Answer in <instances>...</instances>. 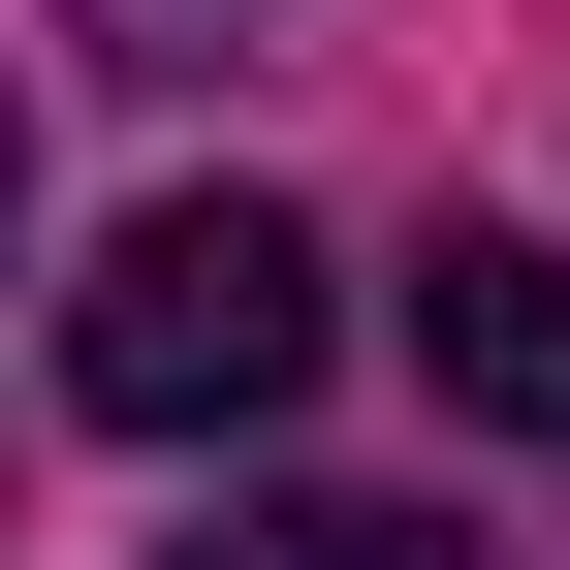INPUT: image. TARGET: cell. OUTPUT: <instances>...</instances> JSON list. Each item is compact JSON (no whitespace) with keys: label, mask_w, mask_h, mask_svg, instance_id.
<instances>
[{"label":"cell","mask_w":570,"mask_h":570,"mask_svg":"<svg viewBox=\"0 0 570 570\" xmlns=\"http://www.w3.org/2000/svg\"><path fill=\"white\" fill-rule=\"evenodd\" d=\"M317 223H285V190H159V223H127L96 285H63V381L127 412V444H254V412H317Z\"/></svg>","instance_id":"cell-1"},{"label":"cell","mask_w":570,"mask_h":570,"mask_svg":"<svg viewBox=\"0 0 570 570\" xmlns=\"http://www.w3.org/2000/svg\"><path fill=\"white\" fill-rule=\"evenodd\" d=\"M412 381H444L475 444H570V254H508V223H444V254H412Z\"/></svg>","instance_id":"cell-2"},{"label":"cell","mask_w":570,"mask_h":570,"mask_svg":"<svg viewBox=\"0 0 570 570\" xmlns=\"http://www.w3.org/2000/svg\"><path fill=\"white\" fill-rule=\"evenodd\" d=\"M190 570H508L475 508H254V539H190Z\"/></svg>","instance_id":"cell-3"},{"label":"cell","mask_w":570,"mask_h":570,"mask_svg":"<svg viewBox=\"0 0 570 570\" xmlns=\"http://www.w3.org/2000/svg\"><path fill=\"white\" fill-rule=\"evenodd\" d=\"M0 223H32V127H0Z\"/></svg>","instance_id":"cell-4"}]
</instances>
